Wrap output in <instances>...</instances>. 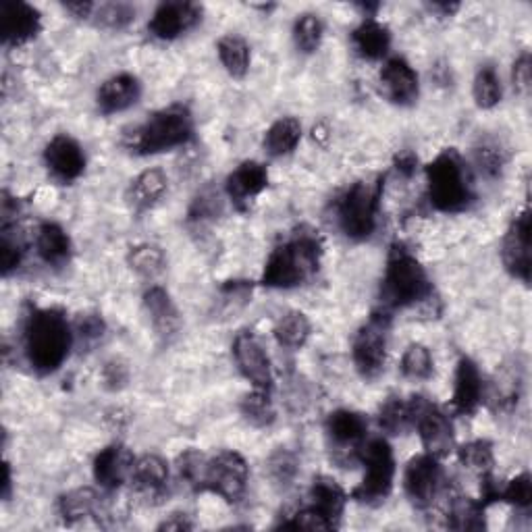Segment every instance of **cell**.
I'll return each instance as SVG.
<instances>
[{
  "instance_id": "83f0119b",
  "label": "cell",
  "mask_w": 532,
  "mask_h": 532,
  "mask_svg": "<svg viewBox=\"0 0 532 532\" xmlns=\"http://www.w3.org/2000/svg\"><path fill=\"white\" fill-rule=\"evenodd\" d=\"M169 190V179L161 169H148L131 181L127 200L136 212H146L163 200Z\"/></svg>"
},
{
  "instance_id": "3957f363",
  "label": "cell",
  "mask_w": 532,
  "mask_h": 532,
  "mask_svg": "<svg viewBox=\"0 0 532 532\" xmlns=\"http://www.w3.org/2000/svg\"><path fill=\"white\" fill-rule=\"evenodd\" d=\"M433 298V283L420 260L397 242L389 248L381 281V310H406Z\"/></svg>"
},
{
  "instance_id": "cb8c5ba5",
  "label": "cell",
  "mask_w": 532,
  "mask_h": 532,
  "mask_svg": "<svg viewBox=\"0 0 532 532\" xmlns=\"http://www.w3.org/2000/svg\"><path fill=\"white\" fill-rule=\"evenodd\" d=\"M144 308L156 335L163 341H171L181 329V316L165 287L152 285L144 294Z\"/></svg>"
},
{
  "instance_id": "f546056e",
  "label": "cell",
  "mask_w": 532,
  "mask_h": 532,
  "mask_svg": "<svg viewBox=\"0 0 532 532\" xmlns=\"http://www.w3.org/2000/svg\"><path fill=\"white\" fill-rule=\"evenodd\" d=\"M98 514H102V501L92 489H75L59 499V516L67 526Z\"/></svg>"
},
{
  "instance_id": "603a6c76",
  "label": "cell",
  "mask_w": 532,
  "mask_h": 532,
  "mask_svg": "<svg viewBox=\"0 0 532 532\" xmlns=\"http://www.w3.org/2000/svg\"><path fill=\"white\" fill-rule=\"evenodd\" d=\"M129 481L144 499H163L169 487V464L161 456L146 454L133 464Z\"/></svg>"
},
{
  "instance_id": "7dc6e473",
  "label": "cell",
  "mask_w": 532,
  "mask_h": 532,
  "mask_svg": "<svg viewBox=\"0 0 532 532\" xmlns=\"http://www.w3.org/2000/svg\"><path fill=\"white\" fill-rule=\"evenodd\" d=\"M298 470H300L298 458L287 449L275 451L269 460V474H271L273 481L281 487H289L291 483H294L296 476H298Z\"/></svg>"
},
{
  "instance_id": "f907efd6",
  "label": "cell",
  "mask_w": 532,
  "mask_h": 532,
  "mask_svg": "<svg viewBox=\"0 0 532 532\" xmlns=\"http://www.w3.org/2000/svg\"><path fill=\"white\" fill-rule=\"evenodd\" d=\"M102 379H104V387L111 389V391H117V389H123L127 385V379H129V370L123 362L119 360H111L104 364V370H102Z\"/></svg>"
},
{
  "instance_id": "6da1fadb",
  "label": "cell",
  "mask_w": 532,
  "mask_h": 532,
  "mask_svg": "<svg viewBox=\"0 0 532 532\" xmlns=\"http://www.w3.org/2000/svg\"><path fill=\"white\" fill-rule=\"evenodd\" d=\"M73 329L61 308H32L23 321V352L38 375H52L69 358Z\"/></svg>"
},
{
  "instance_id": "9c48e42d",
  "label": "cell",
  "mask_w": 532,
  "mask_h": 532,
  "mask_svg": "<svg viewBox=\"0 0 532 532\" xmlns=\"http://www.w3.org/2000/svg\"><path fill=\"white\" fill-rule=\"evenodd\" d=\"M325 433L333 451V462L341 468L360 464V451L368 441V420L354 410H335L327 416Z\"/></svg>"
},
{
  "instance_id": "ab89813d",
  "label": "cell",
  "mask_w": 532,
  "mask_h": 532,
  "mask_svg": "<svg viewBox=\"0 0 532 532\" xmlns=\"http://www.w3.org/2000/svg\"><path fill=\"white\" fill-rule=\"evenodd\" d=\"M458 460L470 472H476L478 476H487L493 472V464H495L493 445L487 439L470 441L458 449Z\"/></svg>"
},
{
  "instance_id": "1f68e13d",
  "label": "cell",
  "mask_w": 532,
  "mask_h": 532,
  "mask_svg": "<svg viewBox=\"0 0 532 532\" xmlns=\"http://www.w3.org/2000/svg\"><path fill=\"white\" fill-rule=\"evenodd\" d=\"M485 505L481 499H472L466 495H458L451 499L449 503V516H447V526L454 530H485L487 520H485Z\"/></svg>"
},
{
  "instance_id": "7a4b0ae2",
  "label": "cell",
  "mask_w": 532,
  "mask_h": 532,
  "mask_svg": "<svg viewBox=\"0 0 532 532\" xmlns=\"http://www.w3.org/2000/svg\"><path fill=\"white\" fill-rule=\"evenodd\" d=\"M323 237L316 229L300 227L279 244L264 264L260 285L271 289H294L318 273L323 258Z\"/></svg>"
},
{
  "instance_id": "b9f144b4",
  "label": "cell",
  "mask_w": 532,
  "mask_h": 532,
  "mask_svg": "<svg viewBox=\"0 0 532 532\" xmlns=\"http://www.w3.org/2000/svg\"><path fill=\"white\" fill-rule=\"evenodd\" d=\"M520 391H522V370L516 364V370L514 368L503 370V375L497 379L495 391H493V402L501 410H512L518 404Z\"/></svg>"
},
{
  "instance_id": "8d00e7d4",
  "label": "cell",
  "mask_w": 532,
  "mask_h": 532,
  "mask_svg": "<svg viewBox=\"0 0 532 532\" xmlns=\"http://www.w3.org/2000/svg\"><path fill=\"white\" fill-rule=\"evenodd\" d=\"M25 258V244L23 237L17 231V223H3L0 227V269L3 275L9 277L17 271Z\"/></svg>"
},
{
  "instance_id": "681fc988",
  "label": "cell",
  "mask_w": 532,
  "mask_h": 532,
  "mask_svg": "<svg viewBox=\"0 0 532 532\" xmlns=\"http://www.w3.org/2000/svg\"><path fill=\"white\" fill-rule=\"evenodd\" d=\"M104 321L100 318V314H82L77 318L75 323V331L77 335L82 337L86 343H94L104 335Z\"/></svg>"
},
{
  "instance_id": "484cf974",
  "label": "cell",
  "mask_w": 532,
  "mask_h": 532,
  "mask_svg": "<svg viewBox=\"0 0 532 532\" xmlns=\"http://www.w3.org/2000/svg\"><path fill=\"white\" fill-rule=\"evenodd\" d=\"M352 46L360 59L381 61L391 48V32L375 17H364V21L352 32Z\"/></svg>"
},
{
  "instance_id": "836d02e7",
  "label": "cell",
  "mask_w": 532,
  "mask_h": 532,
  "mask_svg": "<svg viewBox=\"0 0 532 532\" xmlns=\"http://www.w3.org/2000/svg\"><path fill=\"white\" fill-rule=\"evenodd\" d=\"M379 427L387 435H402L410 427H414V406L412 397H389L379 410Z\"/></svg>"
},
{
  "instance_id": "4316f807",
  "label": "cell",
  "mask_w": 532,
  "mask_h": 532,
  "mask_svg": "<svg viewBox=\"0 0 532 532\" xmlns=\"http://www.w3.org/2000/svg\"><path fill=\"white\" fill-rule=\"evenodd\" d=\"M36 250L38 256L52 269H63L65 264H69L73 254L71 237L59 223L46 221L36 231Z\"/></svg>"
},
{
  "instance_id": "5bb4252c",
  "label": "cell",
  "mask_w": 532,
  "mask_h": 532,
  "mask_svg": "<svg viewBox=\"0 0 532 532\" xmlns=\"http://www.w3.org/2000/svg\"><path fill=\"white\" fill-rule=\"evenodd\" d=\"M44 165L52 179L63 185L77 181L86 173V152L71 136L52 138L44 148Z\"/></svg>"
},
{
  "instance_id": "8992f818",
  "label": "cell",
  "mask_w": 532,
  "mask_h": 532,
  "mask_svg": "<svg viewBox=\"0 0 532 532\" xmlns=\"http://www.w3.org/2000/svg\"><path fill=\"white\" fill-rule=\"evenodd\" d=\"M383 188L385 177L362 179L337 198L335 212L339 229L352 242H364V239L375 233Z\"/></svg>"
},
{
  "instance_id": "f6af8a7d",
  "label": "cell",
  "mask_w": 532,
  "mask_h": 532,
  "mask_svg": "<svg viewBox=\"0 0 532 532\" xmlns=\"http://www.w3.org/2000/svg\"><path fill=\"white\" fill-rule=\"evenodd\" d=\"M136 19V7L127 3H109L96 11V23L106 30H125Z\"/></svg>"
},
{
  "instance_id": "f1b7e54d",
  "label": "cell",
  "mask_w": 532,
  "mask_h": 532,
  "mask_svg": "<svg viewBox=\"0 0 532 532\" xmlns=\"http://www.w3.org/2000/svg\"><path fill=\"white\" fill-rule=\"evenodd\" d=\"M302 140V123L296 117L277 119L264 133V150L269 156L279 158L296 150Z\"/></svg>"
},
{
  "instance_id": "4fadbf2b",
  "label": "cell",
  "mask_w": 532,
  "mask_h": 532,
  "mask_svg": "<svg viewBox=\"0 0 532 532\" xmlns=\"http://www.w3.org/2000/svg\"><path fill=\"white\" fill-rule=\"evenodd\" d=\"M441 487V466L431 454H422L410 460L404 472V491L410 503L418 510H427L437 499Z\"/></svg>"
},
{
  "instance_id": "816d5d0a",
  "label": "cell",
  "mask_w": 532,
  "mask_h": 532,
  "mask_svg": "<svg viewBox=\"0 0 532 532\" xmlns=\"http://www.w3.org/2000/svg\"><path fill=\"white\" fill-rule=\"evenodd\" d=\"M512 79H514V88L520 94H526L530 90L532 63H530V55H528V52H522V55L516 59L514 69H512Z\"/></svg>"
},
{
  "instance_id": "db71d44e",
  "label": "cell",
  "mask_w": 532,
  "mask_h": 532,
  "mask_svg": "<svg viewBox=\"0 0 532 532\" xmlns=\"http://www.w3.org/2000/svg\"><path fill=\"white\" fill-rule=\"evenodd\" d=\"M194 528V522L190 520L188 514H171L165 522L158 524V530H192Z\"/></svg>"
},
{
  "instance_id": "bcb514c9",
  "label": "cell",
  "mask_w": 532,
  "mask_h": 532,
  "mask_svg": "<svg viewBox=\"0 0 532 532\" xmlns=\"http://www.w3.org/2000/svg\"><path fill=\"white\" fill-rule=\"evenodd\" d=\"M474 161H476L478 171H481L485 177L497 179L501 177L505 165H508V154H505V150L495 144H483L476 148Z\"/></svg>"
},
{
  "instance_id": "ac0fdd59",
  "label": "cell",
  "mask_w": 532,
  "mask_h": 532,
  "mask_svg": "<svg viewBox=\"0 0 532 532\" xmlns=\"http://www.w3.org/2000/svg\"><path fill=\"white\" fill-rule=\"evenodd\" d=\"M379 84L383 96L397 106H412L420 94L418 73L402 57H393L383 65L379 73Z\"/></svg>"
},
{
  "instance_id": "74e56055",
  "label": "cell",
  "mask_w": 532,
  "mask_h": 532,
  "mask_svg": "<svg viewBox=\"0 0 532 532\" xmlns=\"http://www.w3.org/2000/svg\"><path fill=\"white\" fill-rule=\"evenodd\" d=\"M127 262L131 266V271H136L140 277L154 279L165 271L167 256H165L163 248H158L154 244H140V246L129 250Z\"/></svg>"
},
{
  "instance_id": "ffe728a7",
  "label": "cell",
  "mask_w": 532,
  "mask_h": 532,
  "mask_svg": "<svg viewBox=\"0 0 532 532\" xmlns=\"http://www.w3.org/2000/svg\"><path fill=\"white\" fill-rule=\"evenodd\" d=\"M485 402V381L476 362L462 356L456 368L454 395H451V408L460 416H472Z\"/></svg>"
},
{
  "instance_id": "11a10c76",
  "label": "cell",
  "mask_w": 532,
  "mask_h": 532,
  "mask_svg": "<svg viewBox=\"0 0 532 532\" xmlns=\"http://www.w3.org/2000/svg\"><path fill=\"white\" fill-rule=\"evenodd\" d=\"M63 7H65L67 13H71L77 19H88V17H92L94 15V9H96L92 3H88V0H77V3H65Z\"/></svg>"
},
{
  "instance_id": "44dd1931",
  "label": "cell",
  "mask_w": 532,
  "mask_h": 532,
  "mask_svg": "<svg viewBox=\"0 0 532 532\" xmlns=\"http://www.w3.org/2000/svg\"><path fill=\"white\" fill-rule=\"evenodd\" d=\"M266 188H269V169L258 161L237 165L225 181V192L239 210H248L250 202Z\"/></svg>"
},
{
  "instance_id": "7c38bea8",
  "label": "cell",
  "mask_w": 532,
  "mask_h": 532,
  "mask_svg": "<svg viewBox=\"0 0 532 532\" xmlns=\"http://www.w3.org/2000/svg\"><path fill=\"white\" fill-rule=\"evenodd\" d=\"M202 19V7L185 0H171L158 5L148 21V32L163 42L177 40L179 36L194 30Z\"/></svg>"
},
{
  "instance_id": "4dcf8cb0",
  "label": "cell",
  "mask_w": 532,
  "mask_h": 532,
  "mask_svg": "<svg viewBox=\"0 0 532 532\" xmlns=\"http://www.w3.org/2000/svg\"><path fill=\"white\" fill-rule=\"evenodd\" d=\"M273 333L281 348L302 350L312 335V325L304 312L289 310L279 318Z\"/></svg>"
},
{
  "instance_id": "e575fe53",
  "label": "cell",
  "mask_w": 532,
  "mask_h": 532,
  "mask_svg": "<svg viewBox=\"0 0 532 532\" xmlns=\"http://www.w3.org/2000/svg\"><path fill=\"white\" fill-rule=\"evenodd\" d=\"M474 102L478 109H495V106L503 98V86H501V77L493 65H483L476 71L474 77V86H472Z\"/></svg>"
},
{
  "instance_id": "9a60e30c",
  "label": "cell",
  "mask_w": 532,
  "mask_h": 532,
  "mask_svg": "<svg viewBox=\"0 0 532 532\" xmlns=\"http://www.w3.org/2000/svg\"><path fill=\"white\" fill-rule=\"evenodd\" d=\"M233 358L239 372L254 385V389H273V368L271 358L262 348L258 337L252 333H239L233 341Z\"/></svg>"
},
{
  "instance_id": "5b68a950",
  "label": "cell",
  "mask_w": 532,
  "mask_h": 532,
  "mask_svg": "<svg viewBox=\"0 0 532 532\" xmlns=\"http://www.w3.org/2000/svg\"><path fill=\"white\" fill-rule=\"evenodd\" d=\"M192 138L194 119L190 109L183 104H171L133 127V131L125 136V146L131 154L150 156L185 146Z\"/></svg>"
},
{
  "instance_id": "d590c367",
  "label": "cell",
  "mask_w": 532,
  "mask_h": 532,
  "mask_svg": "<svg viewBox=\"0 0 532 532\" xmlns=\"http://www.w3.org/2000/svg\"><path fill=\"white\" fill-rule=\"evenodd\" d=\"M399 370L408 381H429L435 372L431 350L422 343H410L399 362Z\"/></svg>"
},
{
  "instance_id": "30bf717a",
  "label": "cell",
  "mask_w": 532,
  "mask_h": 532,
  "mask_svg": "<svg viewBox=\"0 0 532 532\" xmlns=\"http://www.w3.org/2000/svg\"><path fill=\"white\" fill-rule=\"evenodd\" d=\"M250 468L242 454L237 451H219L215 458H208L202 481V493H215L227 503L242 501L248 489Z\"/></svg>"
},
{
  "instance_id": "ee69618b",
  "label": "cell",
  "mask_w": 532,
  "mask_h": 532,
  "mask_svg": "<svg viewBox=\"0 0 532 532\" xmlns=\"http://www.w3.org/2000/svg\"><path fill=\"white\" fill-rule=\"evenodd\" d=\"M499 501L514 505L516 510L528 512L532 505V476L528 472H522L512 478V481L499 491Z\"/></svg>"
},
{
  "instance_id": "7402d4cb",
  "label": "cell",
  "mask_w": 532,
  "mask_h": 532,
  "mask_svg": "<svg viewBox=\"0 0 532 532\" xmlns=\"http://www.w3.org/2000/svg\"><path fill=\"white\" fill-rule=\"evenodd\" d=\"M142 96V84L136 75L119 73L106 79L96 92V104L102 115H115L131 109Z\"/></svg>"
},
{
  "instance_id": "d6a6232c",
  "label": "cell",
  "mask_w": 532,
  "mask_h": 532,
  "mask_svg": "<svg viewBox=\"0 0 532 532\" xmlns=\"http://www.w3.org/2000/svg\"><path fill=\"white\" fill-rule=\"evenodd\" d=\"M217 55H219L221 65L231 77H237V79L246 77L252 57H250V46L244 38L233 36V34L223 36L217 42Z\"/></svg>"
},
{
  "instance_id": "2e32d148",
  "label": "cell",
  "mask_w": 532,
  "mask_h": 532,
  "mask_svg": "<svg viewBox=\"0 0 532 532\" xmlns=\"http://www.w3.org/2000/svg\"><path fill=\"white\" fill-rule=\"evenodd\" d=\"M501 260L505 271L522 283H530V210L524 208L503 237Z\"/></svg>"
},
{
  "instance_id": "ba28073f",
  "label": "cell",
  "mask_w": 532,
  "mask_h": 532,
  "mask_svg": "<svg viewBox=\"0 0 532 532\" xmlns=\"http://www.w3.org/2000/svg\"><path fill=\"white\" fill-rule=\"evenodd\" d=\"M391 329V314L385 310L372 312L358 329L352 343V360L364 381H375L383 375L387 362V343Z\"/></svg>"
},
{
  "instance_id": "8fae6325",
  "label": "cell",
  "mask_w": 532,
  "mask_h": 532,
  "mask_svg": "<svg viewBox=\"0 0 532 532\" xmlns=\"http://www.w3.org/2000/svg\"><path fill=\"white\" fill-rule=\"evenodd\" d=\"M414 427L420 435L422 447L427 454L435 456L437 460L449 456L456 449V435L451 418L437 406L431 399L414 395Z\"/></svg>"
},
{
  "instance_id": "9f6ffc18",
  "label": "cell",
  "mask_w": 532,
  "mask_h": 532,
  "mask_svg": "<svg viewBox=\"0 0 532 532\" xmlns=\"http://www.w3.org/2000/svg\"><path fill=\"white\" fill-rule=\"evenodd\" d=\"M429 9L433 13H439L441 17H451L460 9V5L458 3H433V5H429Z\"/></svg>"
},
{
  "instance_id": "52a82bcc",
  "label": "cell",
  "mask_w": 532,
  "mask_h": 532,
  "mask_svg": "<svg viewBox=\"0 0 532 532\" xmlns=\"http://www.w3.org/2000/svg\"><path fill=\"white\" fill-rule=\"evenodd\" d=\"M360 464H364L366 472L352 497L368 505L383 503L391 495L395 478V458L389 441L383 437L366 441L360 451Z\"/></svg>"
},
{
  "instance_id": "c3c4849f",
  "label": "cell",
  "mask_w": 532,
  "mask_h": 532,
  "mask_svg": "<svg viewBox=\"0 0 532 532\" xmlns=\"http://www.w3.org/2000/svg\"><path fill=\"white\" fill-rule=\"evenodd\" d=\"M221 212V198L219 194L215 192H202L192 208H190V223H206V221H212Z\"/></svg>"
},
{
  "instance_id": "7bdbcfd3",
  "label": "cell",
  "mask_w": 532,
  "mask_h": 532,
  "mask_svg": "<svg viewBox=\"0 0 532 532\" xmlns=\"http://www.w3.org/2000/svg\"><path fill=\"white\" fill-rule=\"evenodd\" d=\"M206 462L208 458L200 454L198 449H188L183 451L177 460V472L181 481L192 487L196 493H202V481H204V472H206Z\"/></svg>"
},
{
  "instance_id": "e0dca14e",
  "label": "cell",
  "mask_w": 532,
  "mask_h": 532,
  "mask_svg": "<svg viewBox=\"0 0 532 532\" xmlns=\"http://www.w3.org/2000/svg\"><path fill=\"white\" fill-rule=\"evenodd\" d=\"M42 30V15L36 7L23 0L0 3V34L7 46H23L34 40Z\"/></svg>"
},
{
  "instance_id": "f5cc1de1",
  "label": "cell",
  "mask_w": 532,
  "mask_h": 532,
  "mask_svg": "<svg viewBox=\"0 0 532 532\" xmlns=\"http://www.w3.org/2000/svg\"><path fill=\"white\" fill-rule=\"evenodd\" d=\"M393 167H395V171H397L399 175L406 177V179H410V177L416 173V167H418V156H416L414 152H410V150L399 152V154L395 156Z\"/></svg>"
},
{
  "instance_id": "d6986e66",
  "label": "cell",
  "mask_w": 532,
  "mask_h": 532,
  "mask_svg": "<svg viewBox=\"0 0 532 532\" xmlns=\"http://www.w3.org/2000/svg\"><path fill=\"white\" fill-rule=\"evenodd\" d=\"M133 464H136V458H133L131 451L121 443H113L96 454L92 466L94 481L104 491L113 493L129 481Z\"/></svg>"
},
{
  "instance_id": "60d3db41",
  "label": "cell",
  "mask_w": 532,
  "mask_h": 532,
  "mask_svg": "<svg viewBox=\"0 0 532 532\" xmlns=\"http://www.w3.org/2000/svg\"><path fill=\"white\" fill-rule=\"evenodd\" d=\"M325 36V25L323 19L314 13H304L298 17L294 25V42L300 52L304 55H314V52L321 48Z\"/></svg>"
},
{
  "instance_id": "f35d334b",
  "label": "cell",
  "mask_w": 532,
  "mask_h": 532,
  "mask_svg": "<svg viewBox=\"0 0 532 532\" xmlns=\"http://www.w3.org/2000/svg\"><path fill=\"white\" fill-rule=\"evenodd\" d=\"M239 410H242V416L252 424V427H258V429L271 427L277 418L273 402H271V391L254 389L242 399V406H239Z\"/></svg>"
},
{
  "instance_id": "277c9868",
  "label": "cell",
  "mask_w": 532,
  "mask_h": 532,
  "mask_svg": "<svg viewBox=\"0 0 532 532\" xmlns=\"http://www.w3.org/2000/svg\"><path fill=\"white\" fill-rule=\"evenodd\" d=\"M429 202L445 215H458L474 202V179L464 156L456 148H445L427 167Z\"/></svg>"
},
{
  "instance_id": "d4e9b609",
  "label": "cell",
  "mask_w": 532,
  "mask_h": 532,
  "mask_svg": "<svg viewBox=\"0 0 532 532\" xmlns=\"http://www.w3.org/2000/svg\"><path fill=\"white\" fill-rule=\"evenodd\" d=\"M310 499V508L329 522L331 530L339 528L345 512V503H348V495H345L335 478L316 476L310 487Z\"/></svg>"
},
{
  "instance_id": "6f0895ef",
  "label": "cell",
  "mask_w": 532,
  "mask_h": 532,
  "mask_svg": "<svg viewBox=\"0 0 532 532\" xmlns=\"http://www.w3.org/2000/svg\"><path fill=\"white\" fill-rule=\"evenodd\" d=\"M11 489H13V476H11V466L5 464V483H3V499H11Z\"/></svg>"
}]
</instances>
